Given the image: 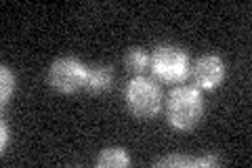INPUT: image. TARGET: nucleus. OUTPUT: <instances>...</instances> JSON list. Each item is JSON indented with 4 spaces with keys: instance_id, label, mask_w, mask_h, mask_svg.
Returning <instances> with one entry per match:
<instances>
[{
    "instance_id": "obj_1",
    "label": "nucleus",
    "mask_w": 252,
    "mask_h": 168,
    "mask_svg": "<svg viewBox=\"0 0 252 168\" xmlns=\"http://www.w3.org/2000/svg\"><path fill=\"white\" fill-rule=\"evenodd\" d=\"M204 111V101L198 89L193 86H177L172 89L166 101V118L177 131H189L200 122Z\"/></svg>"
},
{
    "instance_id": "obj_2",
    "label": "nucleus",
    "mask_w": 252,
    "mask_h": 168,
    "mask_svg": "<svg viewBox=\"0 0 252 168\" xmlns=\"http://www.w3.org/2000/svg\"><path fill=\"white\" fill-rule=\"evenodd\" d=\"M149 69L162 82H183L189 74V55L179 46H158L149 57Z\"/></svg>"
},
{
    "instance_id": "obj_3",
    "label": "nucleus",
    "mask_w": 252,
    "mask_h": 168,
    "mask_svg": "<svg viewBox=\"0 0 252 168\" xmlns=\"http://www.w3.org/2000/svg\"><path fill=\"white\" fill-rule=\"evenodd\" d=\"M126 105H128L132 116L141 120L154 118L162 105L160 86L145 76H135L126 89Z\"/></svg>"
},
{
    "instance_id": "obj_4",
    "label": "nucleus",
    "mask_w": 252,
    "mask_h": 168,
    "mask_svg": "<svg viewBox=\"0 0 252 168\" xmlns=\"http://www.w3.org/2000/svg\"><path fill=\"white\" fill-rule=\"evenodd\" d=\"M89 67L74 57L55 59L49 67V84L59 93H74L84 89Z\"/></svg>"
},
{
    "instance_id": "obj_5",
    "label": "nucleus",
    "mask_w": 252,
    "mask_h": 168,
    "mask_svg": "<svg viewBox=\"0 0 252 168\" xmlns=\"http://www.w3.org/2000/svg\"><path fill=\"white\" fill-rule=\"evenodd\" d=\"M225 63L217 55H202V57L193 63V80L195 84L204 91H212L225 80Z\"/></svg>"
},
{
    "instance_id": "obj_6",
    "label": "nucleus",
    "mask_w": 252,
    "mask_h": 168,
    "mask_svg": "<svg viewBox=\"0 0 252 168\" xmlns=\"http://www.w3.org/2000/svg\"><path fill=\"white\" fill-rule=\"evenodd\" d=\"M114 86V71L112 67L105 66H94L89 67V76H86L84 89L91 93H105Z\"/></svg>"
},
{
    "instance_id": "obj_7",
    "label": "nucleus",
    "mask_w": 252,
    "mask_h": 168,
    "mask_svg": "<svg viewBox=\"0 0 252 168\" xmlns=\"http://www.w3.org/2000/svg\"><path fill=\"white\" fill-rule=\"evenodd\" d=\"M220 160L217 156H204V158H189V156H166L158 160L156 166H175V168H189V166H219Z\"/></svg>"
},
{
    "instance_id": "obj_8",
    "label": "nucleus",
    "mask_w": 252,
    "mask_h": 168,
    "mask_svg": "<svg viewBox=\"0 0 252 168\" xmlns=\"http://www.w3.org/2000/svg\"><path fill=\"white\" fill-rule=\"evenodd\" d=\"M130 164L128 151L122 147H105L97 156V166L99 168H122Z\"/></svg>"
},
{
    "instance_id": "obj_9",
    "label": "nucleus",
    "mask_w": 252,
    "mask_h": 168,
    "mask_svg": "<svg viewBox=\"0 0 252 168\" xmlns=\"http://www.w3.org/2000/svg\"><path fill=\"white\" fill-rule=\"evenodd\" d=\"M124 67L132 76H143L145 67H149V57L143 49H130L124 55Z\"/></svg>"
},
{
    "instance_id": "obj_10",
    "label": "nucleus",
    "mask_w": 252,
    "mask_h": 168,
    "mask_svg": "<svg viewBox=\"0 0 252 168\" xmlns=\"http://www.w3.org/2000/svg\"><path fill=\"white\" fill-rule=\"evenodd\" d=\"M15 84L17 82H15L13 69L2 66L0 67V103H2V105H6V103L11 101L13 93H15Z\"/></svg>"
},
{
    "instance_id": "obj_11",
    "label": "nucleus",
    "mask_w": 252,
    "mask_h": 168,
    "mask_svg": "<svg viewBox=\"0 0 252 168\" xmlns=\"http://www.w3.org/2000/svg\"><path fill=\"white\" fill-rule=\"evenodd\" d=\"M9 141H11V131H9V126H6V122L2 120L0 122V149H6V145H9Z\"/></svg>"
}]
</instances>
